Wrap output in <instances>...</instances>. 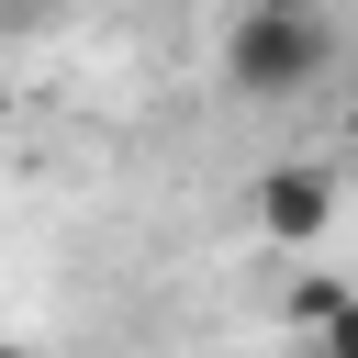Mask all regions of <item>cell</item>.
Instances as JSON below:
<instances>
[{
  "instance_id": "1",
  "label": "cell",
  "mask_w": 358,
  "mask_h": 358,
  "mask_svg": "<svg viewBox=\"0 0 358 358\" xmlns=\"http://www.w3.org/2000/svg\"><path fill=\"white\" fill-rule=\"evenodd\" d=\"M336 78V22L324 0H246L224 22V90L235 101H302Z\"/></svg>"
},
{
  "instance_id": "2",
  "label": "cell",
  "mask_w": 358,
  "mask_h": 358,
  "mask_svg": "<svg viewBox=\"0 0 358 358\" xmlns=\"http://www.w3.org/2000/svg\"><path fill=\"white\" fill-rule=\"evenodd\" d=\"M257 235L268 246H324L336 235V168L324 157H280V168H257Z\"/></svg>"
},
{
  "instance_id": "3",
  "label": "cell",
  "mask_w": 358,
  "mask_h": 358,
  "mask_svg": "<svg viewBox=\"0 0 358 358\" xmlns=\"http://www.w3.org/2000/svg\"><path fill=\"white\" fill-rule=\"evenodd\" d=\"M302 347H313V358H358V291H347V302H336V313H324Z\"/></svg>"
},
{
  "instance_id": "4",
  "label": "cell",
  "mask_w": 358,
  "mask_h": 358,
  "mask_svg": "<svg viewBox=\"0 0 358 358\" xmlns=\"http://www.w3.org/2000/svg\"><path fill=\"white\" fill-rule=\"evenodd\" d=\"M336 302H347V280H291V324H302V336H313Z\"/></svg>"
},
{
  "instance_id": "5",
  "label": "cell",
  "mask_w": 358,
  "mask_h": 358,
  "mask_svg": "<svg viewBox=\"0 0 358 358\" xmlns=\"http://www.w3.org/2000/svg\"><path fill=\"white\" fill-rule=\"evenodd\" d=\"M0 358H34V347H0Z\"/></svg>"
},
{
  "instance_id": "6",
  "label": "cell",
  "mask_w": 358,
  "mask_h": 358,
  "mask_svg": "<svg viewBox=\"0 0 358 358\" xmlns=\"http://www.w3.org/2000/svg\"><path fill=\"white\" fill-rule=\"evenodd\" d=\"M347 145H358V112H347Z\"/></svg>"
}]
</instances>
